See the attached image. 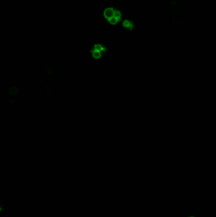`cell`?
Listing matches in <instances>:
<instances>
[{
    "instance_id": "6da1fadb",
    "label": "cell",
    "mask_w": 216,
    "mask_h": 217,
    "mask_svg": "<svg viewBox=\"0 0 216 217\" xmlns=\"http://www.w3.org/2000/svg\"><path fill=\"white\" fill-rule=\"evenodd\" d=\"M115 15V9L112 8H108L104 12V16L108 20L113 17Z\"/></svg>"
},
{
    "instance_id": "7a4b0ae2",
    "label": "cell",
    "mask_w": 216,
    "mask_h": 217,
    "mask_svg": "<svg viewBox=\"0 0 216 217\" xmlns=\"http://www.w3.org/2000/svg\"><path fill=\"white\" fill-rule=\"evenodd\" d=\"M91 54H92V55L93 56V58H95V59H100V58L102 56V53H101L100 52L97 51V50H95L93 48L91 49Z\"/></svg>"
},
{
    "instance_id": "3957f363",
    "label": "cell",
    "mask_w": 216,
    "mask_h": 217,
    "mask_svg": "<svg viewBox=\"0 0 216 217\" xmlns=\"http://www.w3.org/2000/svg\"><path fill=\"white\" fill-rule=\"evenodd\" d=\"M123 26L124 28H127V29H129V30H132L133 29V24L131 21L128 20H125L123 22Z\"/></svg>"
},
{
    "instance_id": "277c9868",
    "label": "cell",
    "mask_w": 216,
    "mask_h": 217,
    "mask_svg": "<svg viewBox=\"0 0 216 217\" xmlns=\"http://www.w3.org/2000/svg\"><path fill=\"white\" fill-rule=\"evenodd\" d=\"M114 16L115 17V18H117V19L118 20V22H119V21H120V20H121V14H120V12L119 11L115 10V9Z\"/></svg>"
},
{
    "instance_id": "5b68a950",
    "label": "cell",
    "mask_w": 216,
    "mask_h": 217,
    "mask_svg": "<svg viewBox=\"0 0 216 217\" xmlns=\"http://www.w3.org/2000/svg\"><path fill=\"white\" fill-rule=\"evenodd\" d=\"M108 21H109V22H110V23L112 25H115L118 22V20H117V18H115V16H113V17H112L111 18H110V19Z\"/></svg>"
},
{
    "instance_id": "8992f818",
    "label": "cell",
    "mask_w": 216,
    "mask_h": 217,
    "mask_svg": "<svg viewBox=\"0 0 216 217\" xmlns=\"http://www.w3.org/2000/svg\"><path fill=\"white\" fill-rule=\"evenodd\" d=\"M191 217H194V216H191Z\"/></svg>"
}]
</instances>
